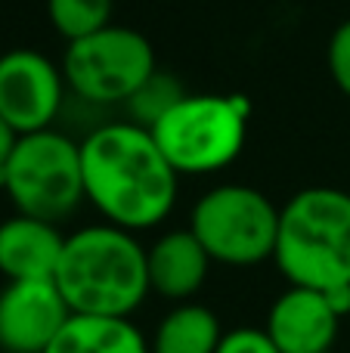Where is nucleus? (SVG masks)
<instances>
[{
  "label": "nucleus",
  "instance_id": "nucleus-1",
  "mask_svg": "<svg viewBox=\"0 0 350 353\" xmlns=\"http://www.w3.org/2000/svg\"><path fill=\"white\" fill-rule=\"evenodd\" d=\"M84 199L105 223L140 232L158 226L177 201L180 174L152 130L134 121L103 124L81 143Z\"/></svg>",
  "mask_w": 350,
  "mask_h": 353
},
{
  "label": "nucleus",
  "instance_id": "nucleus-6",
  "mask_svg": "<svg viewBox=\"0 0 350 353\" xmlns=\"http://www.w3.org/2000/svg\"><path fill=\"white\" fill-rule=\"evenodd\" d=\"M189 230L214 263L258 267L276 254L279 208L260 189L223 183L196 201Z\"/></svg>",
  "mask_w": 350,
  "mask_h": 353
},
{
  "label": "nucleus",
  "instance_id": "nucleus-16",
  "mask_svg": "<svg viewBox=\"0 0 350 353\" xmlns=\"http://www.w3.org/2000/svg\"><path fill=\"white\" fill-rule=\"evenodd\" d=\"M217 353H282L267 335V329H251V325H239V329L223 332Z\"/></svg>",
  "mask_w": 350,
  "mask_h": 353
},
{
  "label": "nucleus",
  "instance_id": "nucleus-2",
  "mask_svg": "<svg viewBox=\"0 0 350 353\" xmlns=\"http://www.w3.org/2000/svg\"><path fill=\"white\" fill-rule=\"evenodd\" d=\"M53 282L72 313L130 319L149 288L146 248L134 232L112 223L84 226L65 236Z\"/></svg>",
  "mask_w": 350,
  "mask_h": 353
},
{
  "label": "nucleus",
  "instance_id": "nucleus-9",
  "mask_svg": "<svg viewBox=\"0 0 350 353\" xmlns=\"http://www.w3.org/2000/svg\"><path fill=\"white\" fill-rule=\"evenodd\" d=\"M68 316L72 310L53 279L6 282L0 292V350L43 353Z\"/></svg>",
  "mask_w": 350,
  "mask_h": 353
},
{
  "label": "nucleus",
  "instance_id": "nucleus-8",
  "mask_svg": "<svg viewBox=\"0 0 350 353\" xmlns=\"http://www.w3.org/2000/svg\"><path fill=\"white\" fill-rule=\"evenodd\" d=\"M65 74L43 53L28 47L0 56V118L19 134H37L56 121L62 109Z\"/></svg>",
  "mask_w": 350,
  "mask_h": 353
},
{
  "label": "nucleus",
  "instance_id": "nucleus-20",
  "mask_svg": "<svg viewBox=\"0 0 350 353\" xmlns=\"http://www.w3.org/2000/svg\"><path fill=\"white\" fill-rule=\"evenodd\" d=\"M326 353H335V350H326Z\"/></svg>",
  "mask_w": 350,
  "mask_h": 353
},
{
  "label": "nucleus",
  "instance_id": "nucleus-11",
  "mask_svg": "<svg viewBox=\"0 0 350 353\" xmlns=\"http://www.w3.org/2000/svg\"><path fill=\"white\" fill-rule=\"evenodd\" d=\"M65 236L50 220L12 214L0 223V273L6 282L53 279Z\"/></svg>",
  "mask_w": 350,
  "mask_h": 353
},
{
  "label": "nucleus",
  "instance_id": "nucleus-3",
  "mask_svg": "<svg viewBox=\"0 0 350 353\" xmlns=\"http://www.w3.org/2000/svg\"><path fill=\"white\" fill-rule=\"evenodd\" d=\"M276 267L291 285H350V192L310 186L279 208Z\"/></svg>",
  "mask_w": 350,
  "mask_h": 353
},
{
  "label": "nucleus",
  "instance_id": "nucleus-14",
  "mask_svg": "<svg viewBox=\"0 0 350 353\" xmlns=\"http://www.w3.org/2000/svg\"><path fill=\"white\" fill-rule=\"evenodd\" d=\"M223 325L211 307L183 301L161 316L149 350L152 353H217Z\"/></svg>",
  "mask_w": 350,
  "mask_h": 353
},
{
  "label": "nucleus",
  "instance_id": "nucleus-19",
  "mask_svg": "<svg viewBox=\"0 0 350 353\" xmlns=\"http://www.w3.org/2000/svg\"><path fill=\"white\" fill-rule=\"evenodd\" d=\"M326 294V301L332 304V310L338 313L341 319L350 316V285H338V288H329V292H322Z\"/></svg>",
  "mask_w": 350,
  "mask_h": 353
},
{
  "label": "nucleus",
  "instance_id": "nucleus-12",
  "mask_svg": "<svg viewBox=\"0 0 350 353\" xmlns=\"http://www.w3.org/2000/svg\"><path fill=\"white\" fill-rule=\"evenodd\" d=\"M211 257L205 245L196 239V232L171 230L158 236L146 248V267H149V288L167 301H189L205 285L211 270Z\"/></svg>",
  "mask_w": 350,
  "mask_h": 353
},
{
  "label": "nucleus",
  "instance_id": "nucleus-15",
  "mask_svg": "<svg viewBox=\"0 0 350 353\" xmlns=\"http://www.w3.org/2000/svg\"><path fill=\"white\" fill-rule=\"evenodd\" d=\"M115 0H47V16L68 43L112 25Z\"/></svg>",
  "mask_w": 350,
  "mask_h": 353
},
{
  "label": "nucleus",
  "instance_id": "nucleus-10",
  "mask_svg": "<svg viewBox=\"0 0 350 353\" xmlns=\"http://www.w3.org/2000/svg\"><path fill=\"white\" fill-rule=\"evenodd\" d=\"M341 316L316 288L289 285L267 313V335L282 353H326L338 338Z\"/></svg>",
  "mask_w": 350,
  "mask_h": 353
},
{
  "label": "nucleus",
  "instance_id": "nucleus-5",
  "mask_svg": "<svg viewBox=\"0 0 350 353\" xmlns=\"http://www.w3.org/2000/svg\"><path fill=\"white\" fill-rule=\"evenodd\" d=\"M0 186L16 205V214L59 223L84 201L81 143L53 128L22 134L0 171Z\"/></svg>",
  "mask_w": 350,
  "mask_h": 353
},
{
  "label": "nucleus",
  "instance_id": "nucleus-13",
  "mask_svg": "<svg viewBox=\"0 0 350 353\" xmlns=\"http://www.w3.org/2000/svg\"><path fill=\"white\" fill-rule=\"evenodd\" d=\"M43 353H152L130 319L72 313Z\"/></svg>",
  "mask_w": 350,
  "mask_h": 353
},
{
  "label": "nucleus",
  "instance_id": "nucleus-4",
  "mask_svg": "<svg viewBox=\"0 0 350 353\" xmlns=\"http://www.w3.org/2000/svg\"><path fill=\"white\" fill-rule=\"evenodd\" d=\"M248 105L239 97H183L152 124L155 143L177 174H211L233 165L245 146Z\"/></svg>",
  "mask_w": 350,
  "mask_h": 353
},
{
  "label": "nucleus",
  "instance_id": "nucleus-7",
  "mask_svg": "<svg viewBox=\"0 0 350 353\" xmlns=\"http://www.w3.org/2000/svg\"><path fill=\"white\" fill-rule=\"evenodd\" d=\"M62 74L65 84L87 103H130L155 78V50L140 31L105 25L96 34L68 43Z\"/></svg>",
  "mask_w": 350,
  "mask_h": 353
},
{
  "label": "nucleus",
  "instance_id": "nucleus-18",
  "mask_svg": "<svg viewBox=\"0 0 350 353\" xmlns=\"http://www.w3.org/2000/svg\"><path fill=\"white\" fill-rule=\"evenodd\" d=\"M19 130L12 128L6 118H0V171L6 168V161H10V155H12V149H16V143H19Z\"/></svg>",
  "mask_w": 350,
  "mask_h": 353
},
{
  "label": "nucleus",
  "instance_id": "nucleus-17",
  "mask_svg": "<svg viewBox=\"0 0 350 353\" xmlns=\"http://www.w3.org/2000/svg\"><path fill=\"white\" fill-rule=\"evenodd\" d=\"M329 72H332L338 90L350 97V19L335 28L329 41Z\"/></svg>",
  "mask_w": 350,
  "mask_h": 353
}]
</instances>
